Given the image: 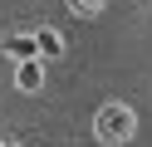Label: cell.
<instances>
[{"label": "cell", "mask_w": 152, "mask_h": 147, "mask_svg": "<svg viewBox=\"0 0 152 147\" xmlns=\"http://www.w3.org/2000/svg\"><path fill=\"white\" fill-rule=\"evenodd\" d=\"M103 5H108V0H69V15L93 20V15H103Z\"/></svg>", "instance_id": "5b68a950"}, {"label": "cell", "mask_w": 152, "mask_h": 147, "mask_svg": "<svg viewBox=\"0 0 152 147\" xmlns=\"http://www.w3.org/2000/svg\"><path fill=\"white\" fill-rule=\"evenodd\" d=\"M132 132H137V108H128V103H103L98 113H93V137H98V142L123 147V142H132Z\"/></svg>", "instance_id": "6da1fadb"}, {"label": "cell", "mask_w": 152, "mask_h": 147, "mask_svg": "<svg viewBox=\"0 0 152 147\" xmlns=\"http://www.w3.org/2000/svg\"><path fill=\"white\" fill-rule=\"evenodd\" d=\"M0 49H5L15 64H25V59H39V49H34V34H10Z\"/></svg>", "instance_id": "3957f363"}, {"label": "cell", "mask_w": 152, "mask_h": 147, "mask_svg": "<svg viewBox=\"0 0 152 147\" xmlns=\"http://www.w3.org/2000/svg\"><path fill=\"white\" fill-rule=\"evenodd\" d=\"M15 83H20L25 93H39V88H44V69H39V59H25V64H15Z\"/></svg>", "instance_id": "7a4b0ae2"}, {"label": "cell", "mask_w": 152, "mask_h": 147, "mask_svg": "<svg viewBox=\"0 0 152 147\" xmlns=\"http://www.w3.org/2000/svg\"><path fill=\"white\" fill-rule=\"evenodd\" d=\"M0 147H20V142H0Z\"/></svg>", "instance_id": "8992f818"}, {"label": "cell", "mask_w": 152, "mask_h": 147, "mask_svg": "<svg viewBox=\"0 0 152 147\" xmlns=\"http://www.w3.org/2000/svg\"><path fill=\"white\" fill-rule=\"evenodd\" d=\"M34 49H39V59H59L64 54V39L54 34V29H34Z\"/></svg>", "instance_id": "277c9868"}]
</instances>
